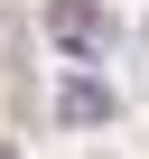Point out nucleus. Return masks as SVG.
<instances>
[{"label": "nucleus", "instance_id": "nucleus-1", "mask_svg": "<svg viewBox=\"0 0 149 159\" xmlns=\"http://www.w3.org/2000/svg\"><path fill=\"white\" fill-rule=\"evenodd\" d=\"M47 38H56L65 56L103 66V56H112V38H121V19L103 10V0H47Z\"/></svg>", "mask_w": 149, "mask_h": 159}, {"label": "nucleus", "instance_id": "nucleus-2", "mask_svg": "<svg viewBox=\"0 0 149 159\" xmlns=\"http://www.w3.org/2000/svg\"><path fill=\"white\" fill-rule=\"evenodd\" d=\"M56 122H74V131H93V122H112V84H93V75H74V84L56 94Z\"/></svg>", "mask_w": 149, "mask_h": 159}, {"label": "nucleus", "instance_id": "nucleus-3", "mask_svg": "<svg viewBox=\"0 0 149 159\" xmlns=\"http://www.w3.org/2000/svg\"><path fill=\"white\" fill-rule=\"evenodd\" d=\"M140 38H149V19H140Z\"/></svg>", "mask_w": 149, "mask_h": 159}, {"label": "nucleus", "instance_id": "nucleus-4", "mask_svg": "<svg viewBox=\"0 0 149 159\" xmlns=\"http://www.w3.org/2000/svg\"><path fill=\"white\" fill-rule=\"evenodd\" d=\"M0 159H10V150H0Z\"/></svg>", "mask_w": 149, "mask_h": 159}]
</instances>
